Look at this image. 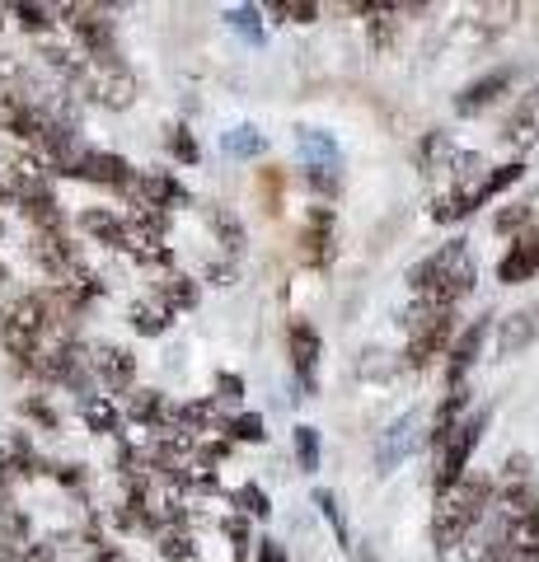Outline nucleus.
<instances>
[{
  "label": "nucleus",
  "instance_id": "nucleus-11",
  "mask_svg": "<svg viewBox=\"0 0 539 562\" xmlns=\"http://www.w3.org/2000/svg\"><path fill=\"white\" fill-rule=\"evenodd\" d=\"M483 333H489V319H474V324L460 333L456 351H450V390H460V384H464V371H469V366H474V357H479Z\"/></svg>",
  "mask_w": 539,
  "mask_h": 562
},
{
  "label": "nucleus",
  "instance_id": "nucleus-30",
  "mask_svg": "<svg viewBox=\"0 0 539 562\" xmlns=\"http://www.w3.org/2000/svg\"><path fill=\"white\" fill-rule=\"evenodd\" d=\"M212 225L221 231V239H225V249H239V221L231 216V211H221V206H212Z\"/></svg>",
  "mask_w": 539,
  "mask_h": 562
},
{
  "label": "nucleus",
  "instance_id": "nucleus-22",
  "mask_svg": "<svg viewBox=\"0 0 539 562\" xmlns=\"http://www.w3.org/2000/svg\"><path fill=\"white\" fill-rule=\"evenodd\" d=\"M295 454H301V469H319V436H315V427H295Z\"/></svg>",
  "mask_w": 539,
  "mask_h": 562
},
{
  "label": "nucleus",
  "instance_id": "nucleus-2",
  "mask_svg": "<svg viewBox=\"0 0 539 562\" xmlns=\"http://www.w3.org/2000/svg\"><path fill=\"white\" fill-rule=\"evenodd\" d=\"M493 502V483L489 479H460L450 492H441V506H437V520H431V539H437V549H456L474 535V525L483 520Z\"/></svg>",
  "mask_w": 539,
  "mask_h": 562
},
{
  "label": "nucleus",
  "instance_id": "nucleus-37",
  "mask_svg": "<svg viewBox=\"0 0 539 562\" xmlns=\"http://www.w3.org/2000/svg\"><path fill=\"white\" fill-rule=\"evenodd\" d=\"M263 562H287V553H282V549H277V543H272V539H263Z\"/></svg>",
  "mask_w": 539,
  "mask_h": 562
},
{
  "label": "nucleus",
  "instance_id": "nucleus-14",
  "mask_svg": "<svg viewBox=\"0 0 539 562\" xmlns=\"http://www.w3.org/2000/svg\"><path fill=\"white\" fill-rule=\"evenodd\" d=\"M80 231L94 235L99 244H109V249H123V244H127V221L113 216V211H85V216H80Z\"/></svg>",
  "mask_w": 539,
  "mask_h": 562
},
{
  "label": "nucleus",
  "instance_id": "nucleus-31",
  "mask_svg": "<svg viewBox=\"0 0 539 562\" xmlns=\"http://www.w3.org/2000/svg\"><path fill=\"white\" fill-rule=\"evenodd\" d=\"M526 221H530V206H526V202H520V206H507V211L497 216V231H516V225H526Z\"/></svg>",
  "mask_w": 539,
  "mask_h": 562
},
{
  "label": "nucleus",
  "instance_id": "nucleus-18",
  "mask_svg": "<svg viewBox=\"0 0 539 562\" xmlns=\"http://www.w3.org/2000/svg\"><path fill=\"white\" fill-rule=\"evenodd\" d=\"M282 188H287V173L277 169V165L258 169V192H263V211H268V216H277V211H282Z\"/></svg>",
  "mask_w": 539,
  "mask_h": 562
},
{
  "label": "nucleus",
  "instance_id": "nucleus-35",
  "mask_svg": "<svg viewBox=\"0 0 539 562\" xmlns=\"http://www.w3.org/2000/svg\"><path fill=\"white\" fill-rule=\"evenodd\" d=\"M5 492H10V464H5V454H0V512H5Z\"/></svg>",
  "mask_w": 539,
  "mask_h": 562
},
{
  "label": "nucleus",
  "instance_id": "nucleus-26",
  "mask_svg": "<svg viewBox=\"0 0 539 562\" xmlns=\"http://www.w3.org/2000/svg\"><path fill=\"white\" fill-rule=\"evenodd\" d=\"M225 150L231 155H258L263 150V136H258L254 127H235V136H225Z\"/></svg>",
  "mask_w": 539,
  "mask_h": 562
},
{
  "label": "nucleus",
  "instance_id": "nucleus-25",
  "mask_svg": "<svg viewBox=\"0 0 539 562\" xmlns=\"http://www.w3.org/2000/svg\"><path fill=\"white\" fill-rule=\"evenodd\" d=\"M225 431H231L235 441H263V436H268L263 431V417H254V413L249 417H231V422H225Z\"/></svg>",
  "mask_w": 539,
  "mask_h": 562
},
{
  "label": "nucleus",
  "instance_id": "nucleus-5",
  "mask_svg": "<svg viewBox=\"0 0 539 562\" xmlns=\"http://www.w3.org/2000/svg\"><path fill=\"white\" fill-rule=\"evenodd\" d=\"M66 14V24H71L76 43L85 47V61L90 66H109V61H123L117 57V38H113V20L103 14L99 5H66L57 10Z\"/></svg>",
  "mask_w": 539,
  "mask_h": 562
},
{
  "label": "nucleus",
  "instance_id": "nucleus-19",
  "mask_svg": "<svg viewBox=\"0 0 539 562\" xmlns=\"http://www.w3.org/2000/svg\"><path fill=\"white\" fill-rule=\"evenodd\" d=\"M80 413H85V422H90L94 431H117V408H113V403L103 398V394H99V398H94V394L85 398V403H80Z\"/></svg>",
  "mask_w": 539,
  "mask_h": 562
},
{
  "label": "nucleus",
  "instance_id": "nucleus-39",
  "mask_svg": "<svg viewBox=\"0 0 539 562\" xmlns=\"http://www.w3.org/2000/svg\"><path fill=\"white\" fill-rule=\"evenodd\" d=\"M0 281H5V262H0Z\"/></svg>",
  "mask_w": 539,
  "mask_h": 562
},
{
  "label": "nucleus",
  "instance_id": "nucleus-28",
  "mask_svg": "<svg viewBox=\"0 0 539 562\" xmlns=\"http://www.w3.org/2000/svg\"><path fill=\"white\" fill-rule=\"evenodd\" d=\"M315 506L328 516V525H334V535H338V543H347V525H343V512H338V502H334V492H315Z\"/></svg>",
  "mask_w": 539,
  "mask_h": 562
},
{
  "label": "nucleus",
  "instance_id": "nucleus-34",
  "mask_svg": "<svg viewBox=\"0 0 539 562\" xmlns=\"http://www.w3.org/2000/svg\"><path fill=\"white\" fill-rule=\"evenodd\" d=\"M231 20H235V29H249V33H254V38H263V33H258V24H254V20H258V14H254V10H235V14H231Z\"/></svg>",
  "mask_w": 539,
  "mask_h": 562
},
{
  "label": "nucleus",
  "instance_id": "nucleus-27",
  "mask_svg": "<svg viewBox=\"0 0 539 562\" xmlns=\"http://www.w3.org/2000/svg\"><path fill=\"white\" fill-rule=\"evenodd\" d=\"M169 150L179 155L183 165H193V160H198V140H193V132H188V127H169Z\"/></svg>",
  "mask_w": 539,
  "mask_h": 562
},
{
  "label": "nucleus",
  "instance_id": "nucleus-9",
  "mask_svg": "<svg viewBox=\"0 0 539 562\" xmlns=\"http://www.w3.org/2000/svg\"><path fill=\"white\" fill-rule=\"evenodd\" d=\"M301 258L310 268H324V262L334 258V211L328 206H315V216H310L305 235H301Z\"/></svg>",
  "mask_w": 539,
  "mask_h": 562
},
{
  "label": "nucleus",
  "instance_id": "nucleus-32",
  "mask_svg": "<svg viewBox=\"0 0 539 562\" xmlns=\"http://www.w3.org/2000/svg\"><path fill=\"white\" fill-rule=\"evenodd\" d=\"M225 535L235 539V549H239V553L249 549V520H239V516H235V520H225Z\"/></svg>",
  "mask_w": 539,
  "mask_h": 562
},
{
  "label": "nucleus",
  "instance_id": "nucleus-21",
  "mask_svg": "<svg viewBox=\"0 0 539 562\" xmlns=\"http://www.w3.org/2000/svg\"><path fill=\"white\" fill-rule=\"evenodd\" d=\"M14 20H20L29 33H47L52 24H57V10H47V5H29V0H20V5L10 10Z\"/></svg>",
  "mask_w": 539,
  "mask_h": 562
},
{
  "label": "nucleus",
  "instance_id": "nucleus-1",
  "mask_svg": "<svg viewBox=\"0 0 539 562\" xmlns=\"http://www.w3.org/2000/svg\"><path fill=\"white\" fill-rule=\"evenodd\" d=\"M408 281H413V291H417V301L423 305L450 310L460 295L474 291L479 268H474V258H469L464 239H450V244H441L437 254H427L423 262H417V268L408 272Z\"/></svg>",
  "mask_w": 539,
  "mask_h": 562
},
{
  "label": "nucleus",
  "instance_id": "nucleus-3",
  "mask_svg": "<svg viewBox=\"0 0 539 562\" xmlns=\"http://www.w3.org/2000/svg\"><path fill=\"white\" fill-rule=\"evenodd\" d=\"M483 427H489V413H464L456 427H450L441 441H437V473H431V487H437V497L464 479V464H469V454H474Z\"/></svg>",
  "mask_w": 539,
  "mask_h": 562
},
{
  "label": "nucleus",
  "instance_id": "nucleus-16",
  "mask_svg": "<svg viewBox=\"0 0 539 562\" xmlns=\"http://www.w3.org/2000/svg\"><path fill=\"white\" fill-rule=\"evenodd\" d=\"M127 417H132V422H142V427H160L165 417L173 422V413L165 408V398L155 394V390H136V394L127 398Z\"/></svg>",
  "mask_w": 539,
  "mask_h": 562
},
{
  "label": "nucleus",
  "instance_id": "nucleus-13",
  "mask_svg": "<svg viewBox=\"0 0 539 562\" xmlns=\"http://www.w3.org/2000/svg\"><path fill=\"white\" fill-rule=\"evenodd\" d=\"M535 338H539V305L520 310V314H512V319H507V328H502V357L526 351Z\"/></svg>",
  "mask_w": 539,
  "mask_h": 562
},
{
  "label": "nucleus",
  "instance_id": "nucleus-36",
  "mask_svg": "<svg viewBox=\"0 0 539 562\" xmlns=\"http://www.w3.org/2000/svg\"><path fill=\"white\" fill-rule=\"evenodd\" d=\"M221 390L231 398H239V394H245V384H239V375H221Z\"/></svg>",
  "mask_w": 539,
  "mask_h": 562
},
{
  "label": "nucleus",
  "instance_id": "nucleus-10",
  "mask_svg": "<svg viewBox=\"0 0 539 562\" xmlns=\"http://www.w3.org/2000/svg\"><path fill=\"white\" fill-rule=\"evenodd\" d=\"M539 272V231H530V235H520L516 244H512V254L497 262V277L507 281H526V277H535Z\"/></svg>",
  "mask_w": 539,
  "mask_h": 562
},
{
  "label": "nucleus",
  "instance_id": "nucleus-17",
  "mask_svg": "<svg viewBox=\"0 0 539 562\" xmlns=\"http://www.w3.org/2000/svg\"><path fill=\"white\" fill-rule=\"evenodd\" d=\"M535 127H539V90L516 103V113H512V122H507V136H516V140H535Z\"/></svg>",
  "mask_w": 539,
  "mask_h": 562
},
{
  "label": "nucleus",
  "instance_id": "nucleus-7",
  "mask_svg": "<svg viewBox=\"0 0 539 562\" xmlns=\"http://www.w3.org/2000/svg\"><path fill=\"white\" fill-rule=\"evenodd\" d=\"M85 361H90V375H99L109 390H132V380H136V357L132 351H123V347H113V342H99V347H90L85 351Z\"/></svg>",
  "mask_w": 539,
  "mask_h": 562
},
{
  "label": "nucleus",
  "instance_id": "nucleus-4",
  "mask_svg": "<svg viewBox=\"0 0 539 562\" xmlns=\"http://www.w3.org/2000/svg\"><path fill=\"white\" fill-rule=\"evenodd\" d=\"M408 366L413 371H423V366H431L446 351V338H450V310H437V305H423L417 301L408 310Z\"/></svg>",
  "mask_w": 539,
  "mask_h": 562
},
{
  "label": "nucleus",
  "instance_id": "nucleus-33",
  "mask_svg": "<svg viewBox=\"0 0 539 562\" xmlns=\"http://www.w3.org/2000/svg\"><path fill=\"white\" fill-rule=\"evenodd\" d=\"M24 413H29V417H38L43 427H52V422H57V413H52L47 403H38V398H24Z\"/></svg>",
  "mask_w": 539,
  "mask_h": 562
},
{
  "label": "nucleus",
  "instance_id": "nucleus-29",
  "mask_svg": "<svg viewBox=\"0 0 539 562\" xmlns=\"http://www.w3.org/2000/svg\"><path fill=\"white\" fill-rule=\"evenodd\" d=\"M235 506H239V512H249V516H258V520H263V516L272 512L268 497H263L258 487H239V492H235Z\"/></svg>",
  "mask_w": 539,
  "mask_h": 562
},
{
  "label": "nucleus",
  "instance_id": "nucleus-20",
  "mask_svg": "<svg viewBox=\"0 0 539 562\" xmlns=\"http://www.w3.org/2000/svg\"><path fill=\"white\" fill-rule=\"evenodd\" d=\"M169 324V314L155 305V301H142V305H132V328L136 333H146V338H155V333H165Z\"/></svg>",
  "mask_w": 539,
  "mask_h": 562
},
{
  "label": "nucleus",
  "instance_id": "nucleus-6",
  "mask_svg": "<svg viewBox=\"0 0 539 562\" xmlns=\"http://www.w3.org/2000/svg\"><path fill=\"white\" fill-rule=\"evenodd\" d=\"M66 173H76V179H90V183H103V188H123V192L136 179V169L123 160V155H113V150H80Z\"/></svg>",
  "mask_w": 539,
  "mask_h": 562
},
{
  "label": "nucleus",
  "instance_id": "nucleus-24",
  "mask_svg": "<svg viewBox=\"0 0 539 562\" xmlns=\"http://www.w3.org/2000/svg\"><path fill=\"white\" fill-rule=\"evenodd\" d=\"M160 553L173 558V562H193V539H188L183 530H165L160 535Z\"/></svg>",
  "mask_w": 539,
  "mask_h": 562
},
{
  "label": "nucleus",
  "instance_id": "nucleus-38",
  "mask_svg": "<svg viewBox=\"0 0 539 562\" xmlns=\"http://www.w3.org/2000/svg\"><path fill=\"white\" fill-rule=\"evenodd\" d=\"M0 29H5V10H0Z\"/></svg>",
  "mask_w": 539,
  "mask_h": 562
},
{
  "label": "nucleus",
  "instance_id": "nucleus-12",
  "mask_svg": "<svg viewBox=\"0 0 539 562\" xmlns=\"http://www.w3.org/2000/svg\"><path fill=\"white\" fill-rule=\"evenodd\" d=\"M507 85H512V70H489V76L474 80V85H469V90L456 99V109H460V113H479V109H489V103H493L502 90H507Z\"/></svg>",
  "mask_w": 539,
  "mask_h": 562
},
{
  "label": "nucleus",
  "instance_id": "nucleus-15",
  "mask_svg": "<svg viewBox=\"0 0 539 562\" xmlns=\"http://www.w3.org/2000/svg\"><path fill=\"white\" fill-rule=\"evenodd\" d=\"M155 305H160L165 314H173V310H193V305H198V286H193L188 277L173 272V277L160 281V291H155Z\"/></svg>",
  "mask_w": 539,
  "mask_h": 562
},
{
  "label": "nucleus",
  "instance_id": "nucleus-8",
  "mask_svg": "<svg viewBox=\"0 0 539 562\" xmlns=\"http://www.w3.org/2000/svg\"><path fill=\"white\" fill-rule=\"evenodd\" d=\"M287 351H291L295 375H301V380H305V390H310V384H315V361H319V351H324L315 324L291 319V324H287Z\"/></svg>",
  "mask_w": 539,
  "mask_h": 562
},
{
  "label": "nucleus",
  "instance_id": "nucleus-23",
  "mask_svg": "<svg viewBox=\"0 0 539 562\" xmlns=\"http://www.w3.org/2000/svg\"><path fill=\"white\" fill-rule=\"evenodd\" d=\"M272 14H282V20H295V24H315V20H319V5H310V0H277Z\"/></svg>",
  "mask_w": 539,
  "mask_h": 562
}]
</instances>
